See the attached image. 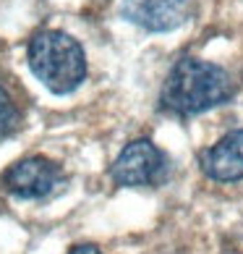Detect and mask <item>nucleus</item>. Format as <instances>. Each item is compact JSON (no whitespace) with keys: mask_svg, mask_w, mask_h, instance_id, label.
Returning a JSON list of instances; mask_svg holds the SVG:
<instances>
[{"mask_svg":"<svg viewBox=\"0 0 243 254\" xmlns=\"http://www.w3.org/2000/svg\"><path fill=\"white\" fill-rule=\"evenodd\" d=\"M233 97V79L217 63L181 58L162 84L160 102L175 116H199Z\"/></svg>","mask_w":243,"mask_h":254,"instance_id":"f257e3e1","label":"nucleus"},{"mask_svg":"<svg viewBox=\"0 0 243 254\" xmlns=\"http://www.w3.org/2000/svg\"><path fill=\"white\" fill-rule=\"evenodd\" d=\"M29 68L52 95H71L87 79V55L79 40L58 29L34 34L26 50Z\"/></svg>","mask_w":243,"mask_h":254,"instance_id":"f03ea898","label":"nucleus"},{"mask_svg":"<svg viewBox=\"0 0 243 254\" xmlns=\"http://www.w3.org/2000/svg\"><path fill=\"white\" fill-rule=\"evenodd\" d=\"M167 173V157L149 139H136L115 157L110 176L118 186H154Z\"/></svg>","mask_w":243,"mask_h":254,"instance_id":"7ed1b4c3","label":"nucleus"},{"mask_svg":"<svg viewBox=\"0 0 243 254\" xmlns=\"http://www.w3.org/2000/svg\"><path fill=\"white\" fill-rule=\"evenodd\" d=\"M60 181H63L60 165L42 155L18 160L3 176L5 191L18 196V199H42V196H48L58 189Z\"/></svg>","mask_w":243,"mask_h":254,"instance_id":"20e7f679","label":"nucleus"},{"mask_svg":"<svg viewBox=\"0 0 243 254\" xmlns=\"http://www.w3.org/2000/svg\"><path fill=\"white\" fill-rule=\"evenodd\" d=\"M120 16L144 32H173L191 18V0H123Z\"/></svg>","mask_w":243,"mask_h":254,"instance_id":"39448f33","label":"nucleus"},{"mask_svg":"<svg viewBox=\"0 0 243 254\" xmlns=\"http://www.w3.org/2000/svg\"><path fill=\"white\" fill-rule=\"evenodd\" d=\"M201 168L212 181L233 184L243 178V128L228 131L201 155Z\"/></svg>","mask_w":243,"mask_h":254,"instance_id":"423d86ee","label":"nucleus"},{"mask_svg":"<svg viewBox=\"0 0 243 254\" xmlns=\"http://www.w3.org/2000/svg\"><path fill=\"white\" fill-rule=\"evenodd\" d=\"M18 121H21V116H18L16 102L11 100V95H8L3 87H0V139L11 136L18 128Z\"/></svg>","mask_w":243,"mask_h":254,"instance_id":"0eeeda50","label":"nucleus"},{"mask_svg":"<svg viewBox=\"0 0 243 254\" xmlns=\"http://www.w3.org/2000/svg\"><path fill=\"white\" fill-rule=\"evenodd\" d=\"M68 254H102L95 244H79V247H73Z\"/></svg>","mask_w":243,"mask_h":254,"instance_id":"6e6552de","label":"nucleus"}]
</instances>
